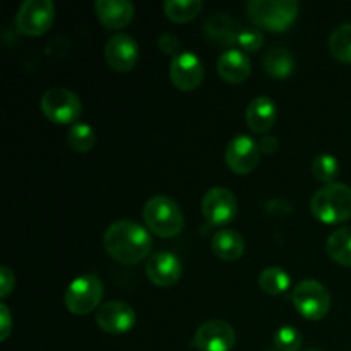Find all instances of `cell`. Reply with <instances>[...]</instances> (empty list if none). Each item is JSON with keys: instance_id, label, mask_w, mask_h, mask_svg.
Returning <instances> with one entry per match:
<instances>
[{"instance_id": "16", "label": "cell", "mask_w": 351, "mask_h": 351, "mask_svg": "<svg viewBox=\"0 0 351 351\" xmlns=\"http://www.w3.org/2000/svg\"><path fill=\"white\" fill-rule=\"evenodd\" d=\"M95 12L106 29H122L134 17V3L129 0H98Z\"/></svg>"}, {"instance_id": "34", "label": "cell", "mask_w": 351, "mask_h": 351, "mask_svg": "<svg viewBox=\"0 0 351 351\" xmlns=\"http://www.w3.org/2000/svg\"><path fill=\"white\" fill-rule=\"evenodd\" d=\"M305 351H321V350H305Z\"/></svg>"}, {"instance_id": "19", "label": "cell", "mask_w": 351, "mask_h": 351, "mask_svg": "<svg viewBox=\"0 0 351 351\" xmlns=\"http://www.w3.org/2000/svg\"><path fill=\"white\" fill-rule=\"evenodd\" d=\"M211 249L216 257L226 263L239 261L245 252V240L237 230H219L211 240Z\"/></svg>"}, {"instance_id": "26", "label": "cell", "mask_w": 351, "mask_h": 351, "mask_svg": "<svg viewBox=\"0 0 351 351\" xmlns=\"http://www.w3.org/2000/svg\"><path fill=\"white\" fill-rule=\"evenodd\" d=\"M67 144L75 153H88L96 144V132L89 123L75 122L69 127Z\"/></svg>"}, {"instance_id": "10", "label": "cell", "mask_w": 351, "mask_h": 351, "mask_svg": "<svg viewBox=\"0 0 351 351\" xmlns=\"http://www.w3.org/2000/svg\"><path fill=\"white\" fill-rule=\"evenodd\" d=\"M225 160L230 170L237 175H247L259 165L261 147L256 141L245 134H239L228 143Z\"/></svg>"}, {"instance_id": "28", "label": "cell", "mask_w": 351, "mask_h": 351, "mask_svg": "<svg viewBox=\"0 0 351 351\" xmlns=\"http://www.w3.org/2000/svg\"><path fill=\"white\" fill-rule=\"evenodd\" d=\"M302 335L293 326H281L274 332V346L278 351H298L302 348Z\"/></svg>"}, {"instance_id": "31", "label": "cell", "mask_w": 351, "mask_h": 351, "mask_svg": "<svg viewBox=\"0 0 351 351\" xmlns=\"http://www.w3.org/2000/svg\"><path fill=\"white\" fill-rule=\"evenodd\" d=\"M16 287V276L9 267H0V297L5 298Z\"/></svg>"}, {"instance_id": "17", "label": "cell", "mask_w": 351, "mask_h": 351, "mask_svg": "<svg viewBox=\"0 0 351 351\" xmlns=\"http://www.w3.org/2000/svg\"><path fill=\"white\" fill-rule=\"evenodd\" d=\"M218 74L219 77L230 84H240L245 81L252 71V64L250 58L247 57L245 51L237 50V48H230L226 50L221 57L218 58Z\"/></svg>"}, {"instance_id": "29", "label": "cell", "mask_w": 351, "mask_h": 351, "mask_svg": "<svg viewBox=\"0 0 351 351\" xmlns=\"http://www.w3.org/2000/svg\"><path fill=\"white\" fill-rule=\"evenodd\" d=\"M264 36L259 29H240L237 36V45L242 48V51H256L263 47Z\"/></svg>"}, {"instance_id": "15", "label": "cell", "mask_w": 351, "mask_h": 351, "mask_svg": "<svg viewBox=\"0 0 351 351\" xmlns=\"http://www.w3.org/2000/svg\"><path fill=\"white\" fill-rule=\"evenodd\" d=\"M146 276L156 287H173L182 278V263L175 254L156 252L147 259Z\"/></svg>"}, {"instance_id": "25", "label": "cell", "mask_w": 351, "mask_h": 351, "mask_svg": "<svg viewBox=\"0 0 351 351\" xmlns=\"http://www.w3.org/2000/svg\"><path fill=\"white\" fill-rule=\"evenodd\" d=\"M291 280L288 273L281 267H266L259 274V287L267 295H281L290 288Z\"/></svg>"}, {"instance_id": "27", "label": "cell", "mask_w": 351, "mask_h": 351, "mask_svg": "<svg viewBox=\"0 0 351 351\" xmlns=\"http://www.w3.org/2000/svg\"><path fill=\"white\" fill-rule=\"evenodd\" d=\"M339 173V163L332 154H319L312 163V175L315 180L322 182V184L329 185L335 184V178Z\"/></svg>"}, {"instance_id": "4", "label": "cell", "mask_w": 351, "mask_h": 351, "mask_svg": "<svg viewBox=\"0 0 351 351\" xmlns=\"http://www.w3.org/2000/svg\"><path fill=\"white\" fill-rule=\"evenodd\" d=\"M144 221L147 228L161 239H173L184 230V213L173 199L154 195L144 204Z\"/></svg>"}, {"instance_id": "30", "label": "cell", "mask_w": 351, "mask_h": 351, "mask_svg": "<svg viewBox=\"0 0 351 351\" xmlns=\"http://www.w3.org/2000/svg\"><path fill=\"white\" fill-rule=\"evenodd\" d=\"M158 47H160V50L163 51V53L167 55H173V57H177V55H180V38L175 36V34H170V33H165L160 36V41H158Z\"/></svg>"}, {"instance_id": "9", "label": "cell", "mask_w": 351, "mask_h": 351, "mask_svg": "<svg viewBox=\"0 0 351 351\" xmlns=\"http://www.w3.org/2000/svg\"><path fill=\"white\" fill-rule=\"evenodd\" d=\"M202 216L215 226H225L237 216V197L226 187H213L202 197Z\"/></svg>"}, {"instance_id": "33", "label": "cell", "mask_w": 351, "mask_h": 351, "mask_svg": "<svg viewBox=\"0 0 351 351\" xmlns=\"http://www.w3.org/2000/svg\"><path fill=\"white\" fill-rule=\"evenodd\" d=\"M259 147H261V151H263V153L273 154V153H276L278 147H280V143H278L276 137H273V136H264L263 139H261Z\"/></svg>"}, {"instance_id": "24", "label": "cell", "mask_w": 351, "mask_h": 351, "mask_svg": "<svg viewBox=\"0 0 351 351\" xmlns=\"http://www.w3.org/2000/svg\"><path fill=\"white\" fill-rule=\"evenodd\" d=\"M163 10L173 23H189L195 19L202 10L201 0H168L163 3Z\"/></svg>"}, {"instance_id": "20", "label": "cell", "mask_w": 351, "mask_h": 351, "mask_svg": "<svg viewBox=\"0 0 351 351\" xmlns=\"http://www.w3.org/2000/svg\"><path fill=\"white\" fill-rule=\"evenodd\" d=\"M204 29L208 36L216 43L223 45H233L237 43V36L240 33L239 23L233 17L226 16V14H213L204 24Z\"/></svg>"}, {"instance_id": "18", "label": "cell", "mask_w": 351, "mask_h": 351, "mask_svg": "<svg viewBox=\"0 0 351 351\" xmlns=\"http://www.w3.org/2000/svg\"><path fill=\"white\" fill-rule=\"evenodd\" d=\"M276 103L269 96H257L247 106V125L256 134H266L267 130L273 129L274 123H276Z\"/></svg>"}, {"instance_id": "6", "label": "cell", "mask_w": 351, "mask_h": 351, "mask_svg": "<svg viewBox=\"0 0 351 351\" xmlns=\"http://www.w3.org/2000/svg\"><path fill=\"white\" fill-rule=\"evenodd\" d=\"M291 302L302 317L321 321L331 311V295L328 288L315 280L300 281L291 291Z\"/></svg>"}, {"instance_id": "12", "label": "cell", "mask_w": 351, "mask_h": 351, "mask_svg": "<svg viewBox=\"0 0 351 351\" xmlns=\"http://www.w3.org/2000/svg\"><path fill=\"white\" fill-rule=\"evenodd\" d=\"M136 311L120 300L106 302L96 312V324L108 335H125L136 326Z\"/></svg>"}, {"instance_id": "21", "label": "cell", "mask_w": 351, "mask_h": 351, "mask_svg": "<svg viewBox=\"0 0 351 351\" xmlns=\"http://www.w3.org/2000/svg\"><path fill=\"white\" fill-rule=\"evenodd\" d=\"M264 71L271 75V77L283 79L293 74L295 71V58L291 51L285 47H274L264 55Z\"/></svg>"}, {"instance_id": "7", "label": "cell", "mask_w": 351, "mask_h": 351, "mask_svg": "<svg viewBox=\"0 0 351 351\" xmlns=\"http://www.w3.org/2000/svg\"><path fill=\"white\" fill-rule=\"evenodd\" d=\"M41 112L50 122L58 125H74L82 112V103L74 91L65 88H51L41 96Z\"/></svg>"}, {"instance_id": "13", "label": "cell", "mask_w": 351, "mask_h": 351, "mask_svg": "<svg viewBox=\"0 0 351 351\" xmlns=\"http://www.w3.org/2000/svg\"><path fill=\"white\" fill-rule=\"evenodd\" d=\"M170 79L180 91H194L204 81V65L192 51H182L170 64Z\"/></svg>"}, {"instance_id": "5", "label": "cell", "mask_w": 351, "mask_h": 351, "mask_svg": "<svg viewBox=\"0 0 351 351\" xmlns=\"http://www.w3.org/2000/svg\"><path fill=\"white\" fill-rule=\"evenodd\" d=\"M103 298V283L96 274L75 278L65 290V308L74 315H88L96 311Z\"/></svg>"}, {"instance_id": "11", "label": "cell", "mask_w": 351, "mask_h": 351, "mask_svg": "<svg viewBox=\"0 0 351 351\" xmlns=\"http://www.w3.org/2000/svg\"><path fill=\"white\" fill-rule=\"evenodd\" d=\"M235 343V329L228 322L215 319L199 326L192 345L199 351H232Z\"/></svg>"}, {"instance_id": "3", "label": "cell", "mask_w": 351, "mask_h": 351, "mask_svg": "<svg viewBox=\"0 0 351 351\" xmlns=\"http://www.w3.org/2000/svg\"><path fill=\"white\" fill-rule=\"evenodd\" d=\"M300 5L295 0H252L247 12L257 27L283 33L297 21Z\"/></svg>"}, {"instance_id": "8", "label": "cell", "mask_w": 351, "mask_h": 351, "mask_svg": "<svg viewBox=\"0 0 351 351\" xmlns=\"http://www.w3.org/2000/svg\"><path fill=\"white\" fill-rule=\"evenodd\" d=\"M55 21V5L50 0H24L16 14V29L26 36H41Z\"/></svg>"}, {"instance_id": "32", "label": "cell", "mask_w": 351, "mask_h": 351, "mask_svg": "<svg viewBox=\"0 0 351 351\" xmlns=\"http://www.w3.org/2000/svg\"><path fill=\"white\" fill-rule=\"evenodd\" d=\"M14 328V321H12V314H10L9 307L5 304L0 305V339L5 341L9 338L10 331Z\"/></svg>"}, {"instance_id": "1", "label": "cell", "mask_w": 351, "mask_h": 351, "mask_svg": "<svg viewBox=\"0 0 351 351\" xmlns=\"http://www.w3.org/2000/svg\"><path fill=\"white\" fill-rule=\"evenodd\" d=\"M103 243L108 256L125 266H132L144 261L153 249V239L149 232L139 223L130 221V219L112 223L106 228Z\"/></svg>"}, {"instance_id": "22", "label": "cell", "mask_w": 351, "mask_h": 351, "mask_svg": "<svg viewBox=\"0 0 351 351\" xmlns=\"http://www.w3.org/2000/svg\"><path fill=\"white\" fill-rule=\"evenodd\" d=\"M326 250L336 264L351 267V226H343L332 232L326 242Z\"/></svg>"}, {"instance_id": "2", "label": "cell", "mask_w": 351, "mask_h": 351, "mask_svg": "<svg viewBox=\"0 0 351 351\" xmlns=\"http://www.w3.org/2000/svg\"><path fill=\"white\" fill-rule=\"evenodd\" d=\"M311 211L324 225H339L351 218V187L329 184L319 189L311 199Z\"/></svg>"}, {"instance_id": "14", "label": "cell", "mask_w": 351, "mask_h": 351, "mask_svg": "<svg viewBox=\"0 0 351 351\" xmlns=\"http://www.w3.org/2000/svg\"><path fill=\"white\" fill-rule=\"evenodd\" d=\"M106 64L117 72H129L139 60V45L130 34H113L105 45Z\"/></svg>"}, {"instance_id": "23", "label": "cell", "mask_w": 351, "mask_h": 351, "mask_svg": "<svg viewBox=\"0 0 351 351\" xmlns=\"http://www.w3.org/2000/svg\"><path fill=\"white\" fill-rule=\"evenodd\" d=\"M329 51L332 57L345 64H351V23L339 24L329 36Z\"/></svg>"}]
</instances>
